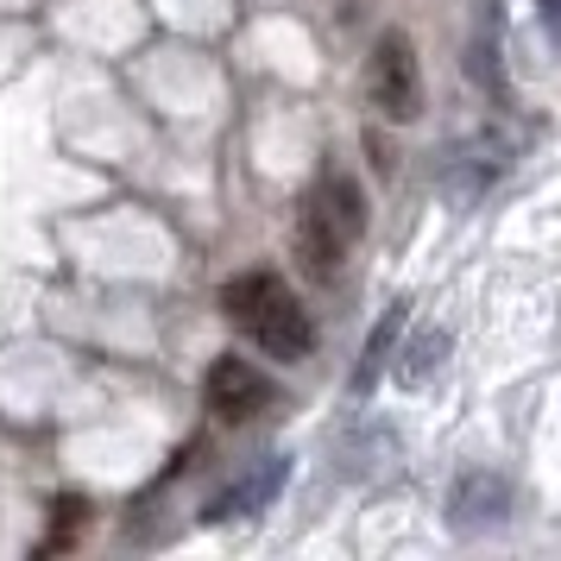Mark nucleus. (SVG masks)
<instances>
[{"label": "nucleus", "mask_w": 561, "mask_h": 561, "mask_svg": "<svg viewBox=\"0 0 561 561\" xmlns=\"http://www.w3.org/2000/svg\"><path fill=\"white\" fill-rule=\"evenodd\" d=\"M221 316L253 341L265 359H304L316 347V322L278 272H240L221 284Z\"/></svg>", "instance_id": "f257e3e1"}, {"label": "nucleus", "mask_w": 561, "mask_h": 561, "mask_svg": "<svg viewBox=\"0 0 561 561\" xmlns=\"http://www.w3.org/2000/svg\"><path fill=\"white\" fill-rule=\"evenodd\" d=\"M366 102L379 107L385 121H423V102H430V89H423V64H416V45H410V32H379L373 38V57H366Z\"/></svg>", "instance_id": "f03ea898"}, {"label": "nucleus", "mask_w": 561, "mask_h": 561, "mask_svg": "<svg viewBox=\"0 0 561 561\" xmlns=\"http://www.w3.org/2000/svg\"><path fill=\"white\" fill-rule=\"evenodd\" d=\"M203 398H208V410H215L221 423H253L259 410L278 404V379L247 354H221L215 366H208Z\"/></svg>", "instance_id": "7ed1b4c3"}, {"label": "nucleus", "mask_w": 561, "mask_h": 561, "mask_svg": "<svg viewBox=\"0 0 561 561\" xmlns=\"http://www.w3.org/2000/svg\"><path fill=\"white\" fill-rule=\"evenodd\" d=\"M359 233L347 228V215L322 196V183L304 196V208H297V259H304V272L316 284H334V272H341V259H347V247H354Z\"/></svg>", "instance_id": "20e7f679"}, {"label": "nucleus", "mask_w": 561, "mask_h": 561, "mask_svg": "<svg viewBox=\"0 0 561 561\" xmlns=\"http://www.w3.org/2000/svg\"><path fill=\"white\" fill-rule=\"evenodd\" d=\"M290 480V460L284 455H259L247 473H233L228 492H215V505H208V524H233V517H259V511L272 505Z\"/></svg>", "instance_id": "39448f33"}, {"label": "nucleus", "mask_w": 561, "mask_h": 561, "mask_svg": "<svg viewBox=\"0 0 561 561\" xmlns=\"http://www.w3.org/2000/svg\"><path fill=\"white\" fill-rule=\"evenodd\" d=\"M505 511H511V485L499 473H485V467H467L455 480V492H448V524L460 536H480L492 524H505Z\"/></svg>", "instance_id": "423d86ee"}, {"label": "nucleus", "mask_w": 561, "mask_h": 561, "mask_svg": "<svg viewBox=\"0 0 561 561\" xmlns=\"http://www.w3.org/2000/svg\"><path fill=\"white\" fill-rule=\"evenodd\" d=\"M398 334H404V304H391L379 316V329L366 334V354H359V366H354V391L366 398L373 385L385 379V366H391V347H398Z\"/></svg>", "instance_id": "0eeeda50"}, {"label": "nucleus", "mask_w": 561, "mask_h": 561, "mask_svg": "<svg viewBox=\"0 0 561 561\" xmlns=\"http://www.w3.org/2000/svg\"><path fill=\"white\" fill-rule=\"evenodd\" d=\"M82 517H89V505H82L77 492H64L57 499V517H51V530H45V542H38V556H57V549H70L82 530Z\"/></svg>", "instance_id": "6e6552de"}, {"label": "nucleus", "mask_w": 561, "mask_h": 561, "mask_svg": "<svg viewBox=\"0 0 561 561\" xmlns=\"http://www.w3.org/2000/svg\"><path fill=\"white\" fill-rule=\"evenodd\" d=\"M435 354H448V329L416 334V347H410L404 366H398V385H423V379L435 373Z\"/></svg>", "instance_id": "1a4fd4ad"}, {"label": "nucleus", "mask_w": 561, "mask_h": 561, "mask_svg": "<svg viewBox=\"0 0 561 561\" xmlns=\"http://www.w3.org/2000/svg\"><path fill=\"white\" fill-rule=\"evenodd\" d=\"M536 13H542V26L561 38V0H536Z\"/></svg>", "instance_id": "9d476101"}]
</instances>
